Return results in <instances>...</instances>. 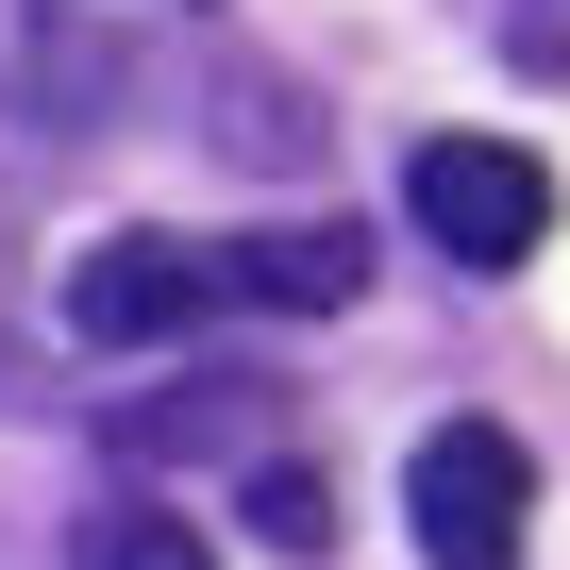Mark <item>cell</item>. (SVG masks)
<instances>
[{"instance_id":"cell-1","label":"cell","mask_w":570,"mask_h":570,"mask_svg":"<svg viewBox=\"0 0 570 570\" xmlns=\"http://www.w3.org/2000/svg\"><path fill=\"white\" fill-rule=\"evenodd\" d=\"M403 520H420V570H520L537 553V453L503 420H436L403 470Z\"/></svg>"},{"instance_id":"cell-2","label":"cell","mask_w":570,"mask_h":570,"mask_svg":"<svg viewBox=\"0 0 570 570\" xmlns=\"http://www.w3.org/2000/svg\"><path fill=\"white\" fill-rule=\"evenodd\" d=\"M403 218H420L453 268H537L553 168H537L520 135H420V151H403Z\"/></svg>"},{"instance_id":"cell-3","label":"cell","mask_w":570,"mask_h":570,"mask_svg":"<svg viewBox=\"0 0 570 570\" xmlns=\"http://www.w3.org/2000/svg\"><path fill=\"white\" fill-rule=\"evenodd\" d=\"M202 320H235V303H218V235H101V252L68 268V336H85V353H168V336H202Z\"/></svg>"},{"instance_id":"cell-4","label":"cell","mask_w":570,"mask_h":570,"mask_svg":"<svg viewBox=\"0 0 570 570\" xmlns=\"http://www.w3.org/2000/svg\"><path fill=\"white\" fill-rule=\"evenodd\" d=\"M353 285H370L353 218H303V235H218V303H252V320H336Z\"/></svg>"},{"instance_id":"cell-5","label":"cell","mask_w":570,"mask_h":570,"mask_svg":"<svg viewBox=\"0 0 570 570\" xmlns=\"http://www.w3.org/2000/svg\"><path fill=\"white\" fill-rule=\"evenodd\" d=\"M285 403L252 386V370H202V386H151V403H118V453H252Z\"/></svg>"},{"instance_id":"cell-6","label":"cell","mask_w":570,"mask_h":570,"mask_svg":"<svg viewBox=\"0 0 570 570\" xmlns=\"http://www.w3.org/2000/svg\"><path fill=\"white\" fill-rule=\"evenodd\" d=\"M85 570H218V553H202L168 503H101V520H85Z\"/></svg>"},{"instance_id":"cell-7","label":"cell","mask_w":570,"mask_h":570,"mask_svg":"<svg viewBox=\"0 0 570 570\" xmlns=\"http://www.w3.org/2000/svg\"><path fill=\"white\" fill-rule=\"evenodd\" d=\"M252 520H268L285 553H320V537H336V503H320V470H285V453L252 470Z\"/></svg>"},{"instance_id":"cell-8","label":"cell","mask_w":570,"mask_h":570,"mask_svg":"<svg viewBox=\"0 0 570 570\" xmlns=\"http://www.w3.org/2000/svg\"><path fill=\"white\" fill-rule=\"evenodd\" d=\"M0 285H18V202H0Z\"/></svg>"}]
</instances>
